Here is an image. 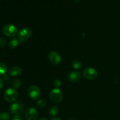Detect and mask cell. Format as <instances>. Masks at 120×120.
<instances>
[{
    "label": "cell",
    "instance_id": "1",
    "mask_svg": "<svg viewBox=\"0 0 120 120\" xmlns=\"http://www.w3.org/2000/svg\"><path fill=\"white\" fill-rule=\"evenodd\" d=\"M18 93L16 89L14 88H9L5 91L4 94V98L6 101L8 103H13L17 99Z\"/></svg>",
    "mask_w": 120,
    "mask_h": 120
},
{
    "label": "cell",
    "instance_id": "2",
    "mask_svg": "<svg viewBox=\"0 0 120 120\" xmlns=\"http://www.w3.org/2000/svg\"><path fill=\"white\" fill-rule=\"evenodd\" d=\"M49 98L53 103L56 104L60 103L63 98L62 91L59 88L53 89L49 93Z\"/></svg>",
    "mask_w": 120,
    "mask_h": 120
},
{
    "label": "cell",
    "instance_id": "3",
    "mask_svg": "<svg viewBox=\"0 0 120 120\" xmlns=\"http://www.w3.org/2000/svg\"><path fill=\"white\" fill-rule=\"evenodd\" d=\"M24 110V104L21 101L12 103L10 106V111L12 114L20 115Z\"/></svg>",
    "mask_w": 120,
    "mask_h": 120
},
{
    "label": "cell",
    "instance_id": "4",
    "mask_svg": "<svg viewBox=\"0 0 120 120\" xmlns=\"http://www.w3.org/2000/svg\"><path fill=\"white\" fill-rule=\"evenodd\" d=\"M2 32L8 37H14L17 34L18 29L14 25L7 24L2 28Z\"/></svg>",
    "mask_w": 120,
    "mask_h": 120
},
{
    "label": "cell",
    "instance_id": "5",
    "mask_svg": "<svg viewBox=\"0 0 120 120\" xmlns=\"http://www.w3.org/2000/svg\"><path fill=\"white\" fill-rule=\"evenodd\" d=\"M32 34V30L29 27H25L19 30L18 33V38L21 43L28 39Z\"/></svg>",
    "mask_w": 120,
    "mask_h": 120
},
{
    "label": "cell",
    "instance_id": "6",
    "mask_svg": "<svg viewBox=\"0 0 120 120\" xmlns=\"http://www.w3.org/2000/svg\"><path fill=\"white\" fill-rule=\"evenodd\" d=\"M83 77L87 80H94L98 75L97 70L93 68H86L83 71Z\"/></svg>",
    "mask_w": 120,
    "mask_h": 120
},
{
    "label": "cell",
    "instance_id": "7",
    "mask_svg": "<svg viewBox=\"0 0 120 120\" xmlns=\"http://www.w3.org/2000/svg\"><path fill=\"white\" fill-rule=\"evenodd\" d=\"M28 94L30 99L36 100L41 96V90L36 86H32L28 89Z\"/></svg>",
    "mask_w": 120,
    "mask_h": 120
},
{
    "label": "cell",
    "instance_id": "8",
    "mask_svg": "<svg viewBox=\"0 0 120 120\" xmlns=\"http://www.w3.org/2000/svg\"><path fill=\"white\" fill-rule=\"evenodd\" d=\"M25 116L26 120H36L38 117V112L34 107H29L26 110Z\"/></svg>",
    "mask_w": 120,
    "mask_h": 120
},
{
    "label": "cell",
    "instance_id": "9",
    "mask_svg": "<svg viewBox=\"0 0 120 120\" xmlns=\"http://www.w3.org/2000/svg\"><path fill=\"white\" fill-rule=\"evenodd\" d=\"M48 57H49V60L50 63H52L54 65H57V64H60L62 61V57H61L60 55L55 51H52L50 52Z\"/></svg>",
    "mask_w": 120,
    "mask_h": 120
},
{
    "label": "cell",
    "instance_id": "10",
    "mask_svg": "<svg viewBox=\"0 0 120 120\" xmlns=\"http://www.w3.org/2000/svg\"><path fill=\"white\" fill-rule=\"evenodd\" d=\"M81 78V75L79 71H72L68 75V79L71 82H78Z\"/></svg>",
    "mask_w": 120,
    "mask_h": 120
},
{
    "label": "cell",
    "instance_id": "11",
    "mask_svg": "<svg viewBox=\"0 0 120 120\" xmlns=\"http://www.w3.org/2000/svg\"><path fill=\"white\" fill-rule=\"evenodd\" d=\"M22 73V70L18 66H13L9 70V74L13 77H17Z\"/></svg>",
    "mask_w": 120,
    "mask_h": 120
},
{
    "label": "cell",
    "instance_id": "12",
    "mask_svg": "<svg viewBox=\"0 0 120 120\" xmlns=\"http://www.w3.org/2000/svg\"><path fill=\"white\" fill-rule=\"evenodd\" d=\"M20 41L19 40V39L17 38H13L8 43V46L11 49H15L16 47L18 46V45L19 44Z\"/></svg>",
    "mask_w": 120,
    "mask_h": 120
},
{
    "label": "cell",
    "instance_id": "13",
    "mask_svg": "<svg viewBox=\"0 0 120 120\" xmlns=\"http://www.w3.org/2000/svg\"><path fill=\"white\" fill-rule=\"evenodd\" d=\"M72 66L74 69H76V70H80L82 68L83 65L82 63H81L80 61L78 60H74L72 62Z\"/></svg>",
    "mask_w": 120,
    "mask_h": 120
},
{
    "label": "cell",
    "instance_id": "14",
    "mask_svg": "<svg viewBox=\"0 0 120 120\" xmlns=\"http://www.w3.org/2000/svg\"><path fill=\"white\" fill-rule=\"evenodd\" d=\"M8 68L5 63L0 62V76H4L7 73Z\"/></svg>",
    "mask_w": 120,
    "mask_h": 120
},
{
    "label": "cell",
    "instance_id": "15",
    "mask_svg": "<svg viewBox=\"0 0 120 120\" xmlns=\"http://www.w3.org/2000/svg\"><path fill=\"white\" fill-rule=\"evenodd\" d=\"M59 111V109L57 106H53L49 109V114L52 116H56Z\"/></svg>",
    "mask_w": 120,
    "mask_h": 120
},
{
    "label": "cell",
    "instance_id": "16",
    "mask_svg": "<svg viewBox=\"0 0 120 120\" xmlns=\"http://www.w3.org/2000/svg\"><path fill=\"white\" fill-rule=\"evenodd\" d=\"M46 105V101L44 99H41L38 100L36 103V106L38 108H43Z\"/></svg>",
    "mask_w": 120,
    "mask_h": 120
},
{
    "label": "cell",
    "instance_id": "17",
    "mask_svg": "<svg viewBox=\"0 0 120 120\" xmlns=\"http://www.w3.org/2000/svg\"><path fill=\"white\" fill-rule=\"evenodd\" d=\"M10 119V115L6 112L0 113V120H9Z\"/></svg>",
    "mask_w": 120,
    "mask_h": 120
},
{
    "label": "cell",
    "instance_id": "18",
    "mask_svg": "<svg viewBox=\"0 0 120 120\" xmlns=\"http://www.w3.org/2000/svg\"><path fill=\"white\" fill-rule=\"evenodd\" d=\"M12 86L14 89H18V88H19L20 86H21V81L19 79L14 80V82H12Z\"/></svg>",
    "mask_w": 120,
    "mask_h": 120
},
{
    "label": "cell",
    "instance_id": "19",
    "mask_svg": "<svg viewBox=\"0 0 120 120\" xmlns=\"http://www.w3.org/2000/svg\"><path fill=\"white\" fill-rule=\"evenodd\" d=\"M2 80H3L4 83H6V84H9V83H10L11 79L8 75H4L3 77H2Z\"/></svg>",
    "mask_w": 120,
    "mask_h": 120
},
{
    "label": "cell",
    "instance_id": "20",
    "mask_svg": "<svg viewBox=\"0 0 120 120\" xmlns=\"http://www.w3.org/2000/svg\"><path fill=\"white\" fill-rule=\"evenodd\" d=\"M61 85H62V82L59 79H56L53 81V86L55 87H56L58 88Z\"/></svg>",
    "mask_w": 120,
    "mask_h": 120
},
{
    "label": "cell",
    "instance_id": "21",
    "mask_svg": "<svg viewBox=\"0 0 120 120\" xmlns=\"http://www.w3.org/2000/svg\"><path fill=\"white\" fill-rule=\"evenodd\" d=\"M6 44V41L4 38L0 36V47L4 46Z\"/></svg>",
    "mask_w": 120,
    "mask_h": 120
},
{
    "label": "cell",
    "instance_id": "22",
    "mask_svg": "<svg viewBox=\"0 0 120 120\" xmlns=\"http://www.w3.org/2000/svg\"><path fill=\"white\" fill-rule=\"evenodd\" d=\"M12 120H23L22 117L18 115H15L12 118Z\"/></svg>",
    "mask_w": 120,
    "mask_h": 120
},
{
    "label": "cell",
    "instance_id": "23",
    "mask_svg": "<svg viewBox=\"0 0 120 120\" xmlns=\"http://www.w3.org/2000/svg\"><path fill=\"white\" fill-rule=\"evenodd\" d=\"M4 83V82H3V80H2V79L0 78V90H1L2 87H3Z\"/></svg>",
    "mask_w": 120,
    "mask_h": 120
},
{
    "label": "cell",
    "instance_id": "24",
    "mask_svg": "<svg viewBox=\"0 0 120 120\" xmlns=\"http://www.w3.org/2000/svg\"><path fill=\"white\" fill-rule=\"evenodd\" d=\"M50 120H62L59 117H54V118H52Z\"/></svg>",
    "mask_w": 120,
    "mask_h": 120
},
{
    "label": "cell",
    "instance_id": "25",
    "mask_svg": "<svg viewBox=\"0 0 120 120\" xmlns=\"http://www.w3.org/2000/svg\"><path fill=\"white\" fill-rule=\"evenodd\" d=\"M38 120H47L46 118H40V119Z\"/></svg>",
    "mask_w": 120,
    "mask_h": 120
},
{
    "label": "cell",
    "instance_id": "26",
    "mask_svg": "<svg viewBox=\"0 0 120 120\" xmlns=\"http://www.w3.org/2000/svg\"><path fill=\"white\" fill-rule=\"evenodd\" d=\"M74 1H75V2H79L80 0H74Z\"/></svg>",
    "mask_w": 120,
    "mask_h": 120
}]
</instances>
